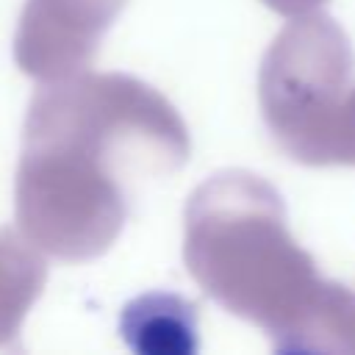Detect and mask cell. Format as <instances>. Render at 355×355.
Here are the masks:
<instances>
[{"label": "cell", "mask_w": 355, "mask_h": 355, "mask_svg": "<svg viewBox=\"0 0 355 355\" xmlns=\"http://www.w3.org/2000/svg\"><path fill=\"white\" fill-rule=\"evenodd\" d=\"M116 333L136 355H194L200 349V311L175 291H144L122 305Z\"/></svg>", "instance_id": "cell-1"}]
</instances>
